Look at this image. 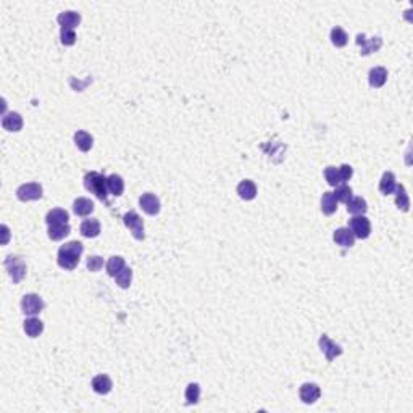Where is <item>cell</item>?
<instances>
[{
  "label": "cell",
  "instance_id": "7a4b0ae2",
  "mask_svg": "<svg viewBox=\"0 0 413 413\" xmlns=\"http://www.w3.org/2000/svg\"><path fill=\"white\" fill-rule=\"evenodd\" d=\"M84 186L87 191L95 194L97 199L102 202H107V195H109V184H107V178L97 171H90L84 176Z\"/></svg>",
  "mask_w": 413,
  "mask_h": 413
},
{
  "label": "cell",
  "instance_id": "484cf974",
  "mask_svg": "<svg viewBox=\"0 0 413 413\" xmlns=\"http://www.w3.org/2000/svg\"><path fill=\"white\" fill-rule=\"evenodd\" d=\"M70 225L68 223H65V225H50L48 226V237L52 239V241H62L63 237H67L70 234Z\"/></svg>",
  "mask_w": 413,
  "mask_h": 413
},
{
  "label": "cell",
  "instance_id": "d590c367",
  "mask_svg": "<svg viewBox=\"0 0 413 413\" xmlns=\"http://www.w3.org/2000/svg\"><path fill=\"white\" fill-rule=\"evenodd\" d=\"M86 265H87V270H89V271H94V273H95V271H98V270H100V268L104 267V259H102V257H98V255H92V257H89V259H87V263H86Z\"/></svg>",
  "mask_w": 413,
  "mask_h": 413
},
{
  "label": "cell",
  "instance_id": "6da1fadb",
  "mask_svg": "<svg viewBox=\"0 0 413 413\" xmlns=\"http://www.w3.org/2000/svg\"><path fill=\"white\" fill-rule=\"evenodd\" d=\"M82 250H84V247L78 241H71L62 245L59 250V265L65 270H74L81 260Z\"/></svg>",
  "mask_w": 413,
  "mask_h": 413
},
{
  "label": "cell",
  "instance_id": "7c38bea8",
  "mask_svg": "<svg viewBox=\"0 0 413 413\" xmlns=\"http://www.w3.org/2000/svg\"><path fill=\"white\" fill-rule=\"evenodd\" d=\"M334 242L341 247H345V249H349L355 244V236L353 233L349 229V228H339L334 231Z\"/></svg>",
  "mask_w": 413,
  "mask_h": 413
},
{
  "label": "cell",
  "instance_id": "2e32d148",
  "mask_svg": "<svg viewBox=\"0 0 413 413\" xmlns=\"http://www.w3.org/2000/svg\"><path fill=\"white\" fill-rule=\"evenodd\" d=\"M368 81H370V86L371 87H381V86H384L386 81H387V70L383 68V67L371 68L370 74H368Z\"/></svg>",
  "mask_w": 413,
  "mask_h": 413
},
{
  "label": "cell",
  "instance_id": "ac0fdd59",
  "mask_svg": "<svg viewBox=\"0 0 413 413\" xmlns=\"http://www.w3.org/2000/svg\"><path fill=\"white\" fill-rule=\"evenodd\" d=\"M68 220H70V215L63 209H54L48 212L45 217V221L48 226L50 225H65V223H68Z\"/></svg>",
  "mask_w": 413,
  "mask_h": 413
},
{
  "label": "cell",
  "instance_id": "8992f818",
  "mask_svg": "<svg viewBox=\"0 0 413 413\" xmlns=\"http://www.w3.org/2000/svg\"><path fill=\"white\" fill-rule=\"evenodd\" d=\"M16 197L23 202H29V200H37L42 197V186L39 183H28L23 184L16 189Z\"/></svg>",
  "mask_w": 413,
  "mask_h": 413
},
{
  "label": "cell",
  "instance_id": "e575fe53",
  "mask_svg": "<svg viewBox=\"0 0 413 413\" xmlns=\"http://www.w3.org/2000/svg\"><path fill=\"white\" fill-rule=\"evenodd\" d=\"M60 37H62L63 45H73L74 42H76V34H74V31L71 28H62Z\"/></svg>",
  "mask_w": 413,
  "mask_h": 413
},
{
  "label": "cell",
  "instance_id": "1f68e13d",
  "mask_svg": "<svg viewBox=\"0 0 413 413\" xmlns=\"http://www.w3.org/2000/svg\"><path fill=\"white\" fill-rule=\"evenodd\" d=\"M199 397H200V387H199V384L191 383V384L186 387V402L189 403V405H192V403L199 402Z\"/></svg>",
  "mask_w": 413,
  "mask_h": 413
},
{
  "label": "cell",
  "instance_id": "f1b7e54d",
  "mask_svg": "<svg viewBox=\"0 0 413 413\" xmlns=\"http://www.w3.org/2000/svg\"><path fill=\"white\" fill-rule=\"evenodd\" d=\"M125 267H126L125 265V259L118 257V255H115V257H110V260L107 262V273H109L110 276H117Z\"/></svg>",
  "mask_w": 413,
  "mask_h": 413
},
{
  "label": "cell",
  "instance_id": "4316f807",
  "mask_svg": "<svg viewBox=\"0 0 413 413\" xmlns=\"http://www.w3.org/2000/svg\"><path fill=\"white\" fill-rule=\"evenodd\" d=\"M321 210L325 215H333L337 210V200L333 192H325L321 197Z\"/></svg>",
  "mask_w": 413,
  "mask_h": 413
},
{
  "label": "cell",
  "instance_id": "4fadbf2b",
  "mask_svg": "<svg viewBox=\"0 0 413 413\" xmlns=\"http://www.w3.org/2000/svg\"><path fill=\"white\" fill-rule=\"evenodd\" d=\"M2 126H4V129H7V131H13V133H16V131H20V129L23 128V118H21V115H20V113H16V112H12V113L4 115V118H2Z\"/></svg>",
  "mask_w": 413,
  "mask_h": 413
},
{
  "label": "cell",
  "instance_id": "7402d4cb",
  "mask_svg": "<svg viewBox=\"0 0 413 413\" xmlns=\"http://www.w3.org/2000/svg\"><path fill=\"white\" fill-rule=\"evenodd\" d=\"M81 234L84 237H97L100 234V223L97 220H84L81 223Z\"/></svg>",
  "mask_w": 413,
  "mask_h": 413
},
{
  "label": "cell",
  "instance_id": "603a6c76",
  "mask_svg": "<svg viewBox=\"0 0 413 413\" xmlns=\"http://www.w3.org/2000/svg\"><path fill=\"white\" fill-rule=\"evenodd\" d=\"M24 331H26L29 337H37L44 331V323L39 318L31 317L28 320H24Z\"/></svg>",
  "mask_w": 413,
  "mask_h": 413
},
{
  "label": "cell",
  "instance_id": "4dcf8cb0",
  "mask_svg": "<svg viewBox=\"0 0 413 413\" xmlns=\"http://www.w3.org/2000/svg\"><path fill=\"white\" fill-rule=\"evenodd\" d=\"M115 279H117V284H118L120 287H123V289L129 287L131 279H133V270L128 268V267H125L117 276H115Z\"/></svg>",
  "mask_w": 413,
  "mask_h": 413
},
{
  "label": "cell",
  "instance_id": "ffe728a7",
  "mask_svg": "<svg viewBox=\"0 0 413 413\" xmlns=\"http://www.w3.org/2000/svg\"><path fill=\"white\" fill-rule=\"evenodd\" d=\"M395 187H397V184H395L394 173L386 171L383 175V178H381V181H379V191H381L384 195H389V194H394Z\"/></svg>",
  "mask_w": 413,
  "mask_h": 413
},
{
  "label": "cell",
  "instance_id": "74e56055",
  "mask_svg": "<svg viewBox=\"0 0 413 413\" xmlns=\"http://www.w3.org/2000/svg\"><path fill=\"white\" fill-rule=\"evenodd\" d=\"M2 231H4V241H2V242L7 244V242H8V237H10V231H8V228H7L5 225L2 226Z\"/></svg>",
  "mask_w": 413,
  "mask_h": 413
},
{
  "label": "cell",
  "instance_id": "3957f363",
  "mask_svg": "<svg viewBox=\"0 0 413 413\" xmlns=\"http://www.w3.org/2000/svg\"><path fill=\"white\" fill-rule=\"evenodd\" d=\"M5 268L8 271V275L13 279V283H21L23 278L26 276V265L20 257H7L5 260Z\"/></svg>",
  "mask_w": 413,
  "mask_h": 413
},
{
  "label": "cell",
  "instance_id": "e0dca14e",
  "mask_svg": "<svg viewBox=\"0 0 413 413\" xmlns=\"http://www.w3.org/2000/svg\"><path fill=\"white\" fill-rule=\"evenodd\" d=\"M73 210L78 217H87L94 212V202L86 199V197H79V199L74 200L73 203Z\"/></svg>",
  "mask_w": 413,
  "mask_h": 413
},
{
  "label": "cell",
  "instance_id": "8d00e7d4",
  "mask_svg": "<svg viewBox=\"0 0 413 413\" xmlns=\"http://www.w3.org/2000/svg\"><path fill=\"white\" fill-rule=\"evenodd\" d=\"M339 178H341V183H345V181H349L353 175V170L350 165H341L339 168Z\"/></svg>",
  "mask_w": 413,
  "mask_h": 413
},
{
  "label": "cell",
  "instance_id": "f546056e",
  "mask_svg": "<svg viewBox=\"0 0 413 413\" xmlns=\"http://www.w3.org/2000/svg\"><path fill=\"white\" fill-rule=\"evenodd\" d=\"M347 40H349V36H347V32L342 28L336 26L331 29V42L336 47H344L347 44Z\"/></svg>",
  "mask_w": 413,
  "mask_h": 413
},
{
  "label": "cell",
  "instance_id": "277c9868",
  "mask_svg": "<svg viewBox=\"0 0 413 413\" xmlns=\"http://www.w3.org/2000/svg\"><path fill=\"white\" fill-rule=\"evenodd\" d=\"M44 305H45L44 300L40 299L37 294H26L21 300L23 313H24V315H29V317H36L37 313L42 312Z\"/></svg>",
  "mask_w": 413,
  "mask_h": 413
},
{
  "label": "cell",
  "instance_id": "cb8c5ba5",
  "mask_svg": "<svg viewBox=\"0 0 413 413\" xmlns=\"http://www.w3.org/2000/svg\"><path fill=\"white\" fill-rule=\"evenodd\" d=\"M74 144L78 145L79 150L82 152H89L90 148H92V144H94V139L89 133L86 131H78L76 134H74Z\"/></svg>",
  "mask_w": 413,
  "mask_h": 413
},
{
  "label": "cell",
  "instance_id": "d6a6232c",
  "mask_svg": "<svg viewBox=\"0 0 413 413\" xmlns=\"http://www.w3.org/2000/svg\"><path fill=\"white\" fill-rule=\"evenodd\" d=\"M333 194H334V197H336V200H337V202H344V203H347V202H349V200L352 199V187L342 184V186L337 187V189H336V192H333Z\"/></svg>",
  "mask_w": 413,
  "mask_h": 413
},
{
  "label": "cell",
  "instance_id": "d4e9b609",
  "mask_svg": "<svg viewBox=\"0 0 413 413\" xmlns=\"http://www.w3.org/2000/svg\"><path fill=\"white\" fill-rule=\"evenodd\" d=\"M107 184H109V192L115 197H120L125 191V181L120 175H110L107 178Z\"/></svg>",
  "mask_w": 413,
  "mask_h": 413
},
{
  "label": "cell",
  "instance_id": "9a60e30c",
  "mask_svg": "<svg viewBox=\"0 0 413 413\" xmlns=\"http://www.w3.org/2000/svg\"><path fill=\"white\" fill-rule=\"evenodd\" d=\"M57 21L62 24V28H71L74 29L81 23V15L76 12H62L59 16H57Z\"/></svg>",
  "mask_w": 413,
  "mask_h": 413
},
{
  "label": "cell",
  "instance_id": "9c48e42d",
  "mask_svg": "<svg viewBox=\"0 0 413 413\" xmlns=\"http://www.w3.org/2000/svg\"><path fill=\"white\" fill-rule=\"evenodd\" d=\"M357 44L362 45V55H370L373 52H378L379 48L383 45V40L381 37H371V39H367L365 34H358L357 36Z\"/></svg>",
  "mask_w": 413,
  "mask_h": 413
},
{
  "label": "cell",
  "instance_id": "5bb4252c",
  "mask_svg": "<svg viewBox=\"0 0 413 413\" xmlns=\"http://www.w3.org/2000/svg\"><path fill=\"white\" fill-rule=\"evenodd\" d=\"M237 194L244 200H252L255 199V195H257V186H255V183L250 179L241 181L237 186Z\"/></svg>",
  "mask_w": 413,
  "mask_h": 413
},
{
  "label": "cell",
  "instance_id": "44dd1931",
  "mask_svg": "<svg viewBox=\"0 0 413 413\" xmlns=\"http://www.w3.org/2000/svg\"><path fill=\"white\" fill-rule=\"evenodd\" d=\"M368 210V203L363 197H352V199L347 202V212L352 215H365V212Z\"/></svg>",
  "mask_w": 413,
  "mask_h": 413
},
{
  "label": "cell",
  "instance_id": "d6986e66",
  "mask_svg": "<svg viewBox=\"0 0 413 413\" xmlns=\"http://www.w3.org/2000/svg\"><path fill=\"white\" fill-rule=\"evenodd\" d=\"M112 379L107 375H98L92 379V389L97 394H109L112 391Z\"/></svg>",
  "mask_w": 413,
  "mask_h": 413
},
{
  "label": "cell",
  "instance_id": "836d02e7",
  "mask_svg": "<svg viewBox=\"0 0 413 413\" xmlns=\"http://www.w3.org/2000/svg\"><path fill=\"white\" fill-rule=\"evenodd\" d=\"M325 178L328 181V184L329 186H337L341 183V178H339V170H337L336 167H328L325 170Z\"/></svg>",
  "mask_w": 413,
  "mask_h": 413
},
{
  "label": "cell",
  "instance_id": "ba28073f",
  "mask_svg": "<svg viewBox=\"0 0 413 413\" xmlns=\"http://www.w3.org/2000/svg\"><path fill=\"white\" fill-rule=\"evenodd\" d=\"M320 347H321V350H323V353H325V357H326L328 362H331L336 357L342 355V347L339 344L333 342L326 334H323V336L320 337Z\"/></svg>",
  "mask_w": 413,
  "mask_h": 413
},
{
  "label": "cell",
  "instance_id": "8fae6325",
  "mask_svg": "<svg viewBox=\"0 0 413 413\" xmlns=\"http://www.w3.org/2000/svg\"><path fill=\"white\" fill-rule=\"evenodd\" d=\"M139 203L147 215H157L160 212V200L155 194L147 192L139 199Z\"/></svg>",
  "mask_w": 413,
  "mask_h": 413
},
{
  "label": "cell",
  "instance_id": "30bf717a",
  "mask_svg": "<svg viewBox=\"0 0 413 413\" xmlns=\"http://www.w3.org/2000/svg\"><path fill=\"white\" fill-rule=\"evenodd\" d=\"M300 400L303 403H315L320 395H321V389L320 386L315 384V383H305L300 386Z\"/></svg>",
  "mask_w": 413,
  "mask_h": 413
},
{
  "label": "cell",
  "instance_id": "52a82bcc",
  "mask_svg": "<svg viewBox=\"0 0 413 413\" xmlns=\"http://www.w3.org/2000/svg\"><path fill=\"white\" fill-rule=\"evenodd\" d=\"M350 231L355 237L358 239H367L371 234V223L367 217L363 215H357L350 220Z\"/></svg>",
  "mask_w": 413,
  "mask_h": 413
},
{
  "label": "cell",
  "instance_id": "83f0119b",
  "mask_svg": "<svg viewBox=\"0 0 413 413\" xmlns=\"http://www.w3.org/2000/svg\"><path fill=\"white\" fill-rule=\"evenodd\" d=\"M394 192H397V194H395V205H397L402 212H408L410 200H408V195H407L405 187H403V186L400 184V186L395 187V191H394Z\"/></svg>",
  "mask_w": 413,
  "mask_h": 413
},
{
  "label": "cell",
  "instance_id": "5b68a950",
  "mask_svg": "<svg viewBox=\"0 0 413 413\" xmlns=\"http://www.w3.org/2000/svg\"><path fill=\"white\" fill-rule=\"evenodd\" d=\"M123 221H125L126 228H129V231L133 233V236L137 239V241H142L144 239V221L142 218L139 217L136 212H128L123 217Z\"/></svg>",
  "mask_w": 413,
  "mask_h": 413
}]
</instances>
